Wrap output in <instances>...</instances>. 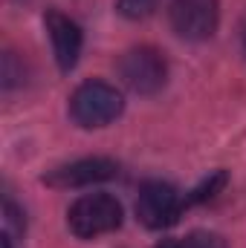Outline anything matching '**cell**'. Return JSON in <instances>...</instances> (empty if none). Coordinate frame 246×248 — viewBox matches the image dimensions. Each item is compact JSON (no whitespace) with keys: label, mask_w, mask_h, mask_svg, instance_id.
Segmentation results:
<instances>
[{"label":"cell","mask_w":246,"mask_h":248,"mask_svg":"<svg viewBox=\"0 0 246 248\" xmlns=\"http://www.w3.org/2000/svg\"><path fill=\"white\" fill-rule=\"evenodd\" d=\"M122 205L110 193H84L67 211V225L78 240H96L122 225Z\"/></svg>","instance_id":"obj_2"},{"label":"cell","mask_w":246,"mask_h":248,"mask_svg":"<svg viewBox=\"0 0 246 248\" xmlns=\"http://www.w3.org/2000/svg\"><path fill=\"white\" fill-rule=\"evenodd\" d=\"M44 23H47V32H50V44H53V55H55L58 69L70 72L78 63V55H81V44H84L81 26L72 17L55 12V9H50L44 15Z\"/></svg>","instance_id":"obj_7"},{"label":"cell","mask_w":246,"mask_h":248,"mask_svg":"<svg viewBox=\"0 0 246 248\" xmlns=\"http://www.w3.org/2000/svg\"><path fill=\"white\" fill-rule=\"evenodd\" d=\"M119 165L113 159L105 156H87V159H75L70 165H61L55 170H50L44 176V182L53 187H90L107 179H116Z\"/></svg>","instance_id":"obj_6"},{"label":"cell","mask_w":246,"mask_h":248,"mask_svg":"<svg viewBox=\"0 0 246 248\" xmlns=\"http://www.w3.org/2000/svg\"><path fill=\"white\" fill-rule=\"evenodd\" d=\"M168 20L183 41H209L217 32L220 6L217 0H171Z\"/></svg>","instance_id":"obj_5"},{"label":"cell","mask_w":246,"mask_h":248,"mask_svg":"<svg viewBox=\"0 0 246 248\" xmlns=\"http://www.w3.org/2000/svg\"><path fill=\"white\" fill-rule=\"evenodd\" d=\"M165 248H177V243H168V246H165Z\"/></svg>","instance_id":"obj_11"},{"label":"cell","mask_w":246,"mask_h":248,"mask_svg":"<svg viewBox=\"0 0 246 248\" xmlns=\"http://www.w3.org/2000/svg\"><path fill=\"white\" fill-rule=\"evenodd\" d=\"M157 3L159 0H116V9L127 20H142V17H148L157 9Z\"/></svg>","instance_id":"obj_8"},{"label":"cell","mask_w":246,"mask_h":248,"mask_svg":"<svg viewBox=\"0 0 246 248\" xmlns=\"http://www.w3.org/2000/svg\"><path fill=\"white\" fill-rule=\"evenodd\" d=\"M124 110L122 93L107 81H84L70 95V116L78 127H105L116 122Z\"/></svg>","instance_id":"obj_1"},{"label":"cell","mask_w":246,"mask_h":248,"mask_svg":"<svg viewBox=\"0 0 246 248\" xmlns=\"http://www.w3.org/2000/svg\"><path fill=\"white\" fill-rule=\"evenodd\" d=\"M180 208H183V199L174 185H168L162 179L142 182L139 196H136V217L145 228L159 231V228L174 225L180 217Z\"/></svg>","instance_id":"obj_4"},{"label":"cell","mask_w":246,"mask_h":248,"mask_svg":"<svg viewBox=\"0 0 246 248\" xmlns=\"http://www.w3.org/2000/svg\"><path fill=\"white\" fill-rule=\"evenodd\" d=\"M122 81L139 95H154L168 81V63L154 46H133L119 58Z\"/></svg>","instance_id":"obj_3"},{"label":"cell","mask_w":246,"mask_h":248,"mask_svg":"<svg viewBox=\"0 0 246 248\" xmlns=\"http://www.w3.org/2000/svg\"><path fill=\"white\" fill-rule=\"evenodd\" d=\"M241 41H244V52H246V23H244V32H241Z\"/></svg>","instance_id":"obj_10"},{"label":"cell","mask_w":246,"mask_h":248,"mask_svg":"<svg viewBox=\"0 0 246 248\" xmlns=\"http://www.w3.org/2000/svg\"><path fill=\"white\" fill-rule=\"evenodd\" d=\"M177 248H226V246H223V240L214 237V234H191L188 240L177 243Z\"/></svg>","instance_id":"obj_9"}]
</instances>
